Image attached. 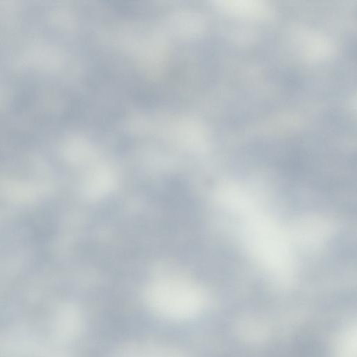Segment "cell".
Here are the masks:
<instances>
[{
    "mask_svg": "<svg viewBox=\"0 0 357 357\" xmlns=\"http://www.w3.org/2000/svg\"><path fill=\"white\" fill-rule=\"evenodd\" d=\"M145 298L152 311L168 319L183 320L196 310L194 292L188 284L181 280H163L154 282L148 287Z\"/></svg>",
    "mask_w": 357,
    "mask_h": 357,
    "instance_id": "1",
    "label": "cell"
},
{
    "mask_svg": "<svg viewBox=\"0 0 357 357\" xmlns=\"http://www.w3.org/2000/svg\"><path fill=\"white\" fill-rule=\"evenodd\" d=\"M116 357H184L177 351L150 344H131L122 348Z\"/></svg>",
    "mask_w": 357,
    "mask_h": 357,
    "instance_id": "2",
    "label": "cell"
}]
</instances>
